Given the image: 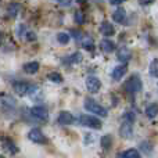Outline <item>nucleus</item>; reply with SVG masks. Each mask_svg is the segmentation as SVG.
<instances>
[{
  "label": "nucleus",
  "mask_w": 158,
  "mask_h": 158,
  "mask_svg": "<svg viewBox=\"0 0 158 158\" xmlns=\"http://www.w3.org/2000/svg\"><path fill=\"white\" fill-rule=\"evenodd\" d=\"M85 108H86L87 111H90L92 114L98 115V117H107V115H108V111H107L101 104H98L97 101L93 100V98H86V101H85Z\"/></svg>",
  "instance_id": "f257e3e1"
},
{
  "label": "nucleus",
  "mask_w": 158,
  "mask_h": 158,
  "mask_svg": "<svg viewBox=\"0 0 158 158\" xmlns=\"http://www.w3.org/2000/svg\"><path fill=\"white\" fill-rule=\"evenodd\" d=\"M142 87H143L142 78H140L137 74H133L128 81L125 82V90L129 92V93H132V94L139 93L140 90H142Z\"/></svg>",
  "instance_id": "f03ea898"
},
{
  "label": "nucleus",
  "mask_w": 158,
  "mask_h": 158,
  "mask_svg": "<svg viewBox=\"0 0 158 158\" xmlns=\"http://www.w3.org/2000/svg\"><path fill=\"white\" fill-rule=\"evenodd\" d=\"M79 122H81L83 126H87V128L101 129V121L97 119L94 115H81Z\"/></svg>",
  "instance_id": "7ed1b4c3"
},
{
  "label": "nucleus",
  "mask_w": 158,
  "mask_h": 158,
  "mask_svg": "<svg viewBox=\"0 0 158 158\" xmlns=\"http://www.w3.org/2000/svg\"><path fill=\"white\" fill-rule=\"evenodd\" d=\"M13 87L15 90V93L18 96H25V94H29L32 90H35V87L32 85H29L28 82H24V81H17L13 83Z\"/></svg>",
  "instance_id": "20e7f679"
},
{
  "label": "nucleus",
  "mask_w": 158,
  "mask_h": 158,
  "mask_svg": "<svg viewBox=\"0 0 158 158\" xmlns=\"http://www.w3.org/2000/svg\"><path fill=\"white\" fill-rule=\"evenodd\" d=\"M28 139L31 142L36 143V144H46L47 143V137L43 135V132L39 131V129H31L28 132Z\"/></svg>",
  "instance_id": "39448f33"
},
{
  "label": "nucleus",
  "mask_w": 158,
  "mask_h": 158,
  "mask_svg": "<svg viewBox=\"0 0 158 158\" xmlns=\"http://www.w3.org/2000/svg\"><path fill=\"white\" fill-rule=\"evenodd\" d=\"M101 87V82L100 79H98L97 77H87L86 79V89L89 93H92V94H94V93H97L98 90H100Z\"/></svg>",
  "instance_id": "423d86ee"
},
{
  "label": "nucleus",
  "mask_w": 158,
  "mask_h": 158,
  "mask_svg": "<svg viewBox=\"0 0 158 158\" xmlns=\"http://www.w3.org/2000/svg\"><path fill=\"white\" fill-rule=\"evenodd\" d=\"M31 115H32L33 118H36V119H39V121H47L49 119V111H47V108L40 107V106L32 107V108H31Z\"/></svg>",
  "instance_id": "0eeeda50"
},
{
  "label": "nucleus",
  "mask_w": 158,
  "mask_h": 158,
  "mask_svg": "<svg viewBox=\"0 0 158 158\" xmlns=\"http://www.w3.org/2000/svg\"><path fill=\"white\" fill-rule=\"evenodd\" d=\"M119 135L123 139H131V137L133 136V122L123 121V123L119 128Z\"/></svg>",
  "instance_id": "6e6552de"
},
{
  "label": "nucleus",
  "mask_w": 158,
  "mask_h": 158,
  "mask_svg": "<svg viewBox=\"0 0 158 158\" xmlns=\"http://www.w3.org/2000/svg\"><path fill=\"white\" fill-rule=\"evenodd\" d=\"M15 100L14 97L8 94H2L0 96V108L2 110H13L15 107Z\"/></svg>",
  "instance_id": "1a4fd4ad"
},
{
  "label": "nucleus",
  "mask_w": 158,
  "mask_h": 158,
  "mask_svg": "<svg viewBox=\"0 0 158 158\" xmlns=\"http://www.w3.org/2000/svg\"><path fill=\"white\" fill-rule=\"evenodd\" d=\"M2 144H3V148L6 151H8L10 154H17L18 153V147L14 144V142L10 139V137H2Z\"/></svg>",
  "instance_id": "9d476101"
},
{
  "label": "nucleus",
  "mask_w": 158,
  "mask_h": 158,
  "mask_svg": "<svg viewBox=\"0 0 158 158\" xmlns=\"http://www.w3.org/2000/svg\"><path fill=\"white\" fill-rule=\"evenodd\" d=\"M126 72H128V64L118 65V67H115V68L112 69L111 77H112V79H115V81H119V79L123 78V75H126Z\"/></svg>",
  "instance_id": "9b49d317"
},
{
  "label": "nucleus",
  "mask_w": 158,
  "mask_h": 158,
  "mask_svg": "<svg viewBox=\"0 0 158 158\" xmlns=\"http://www.w3.org/2000/svg\"><path fill=\"white\" fill-rule=\"evenodd\" d=\"M117 57H118V60H119L121 63H128V61L131 60V57H132V53L126 46H122V47L118 49Z\"/></svg>",
  "instance_id": "f8f14e48"
},
{
  "label": "nucleus",
  "mask_w": 158,
  "mask_h": 158,
  "mask_svg": "<svg viewBox=\"0 0 158 158\" xmlns=\"http://www.w3.org/2000/svg\"><path fill=\"white\" fill-rule=\"evenodd\" d=\"M58 123L60 125H71L74 123V115L68 111H63L58 114Z\"/></svg>",
  "instance_id": "ddd939ff"
},
{
  "label": "nucleus",
  "mask_w": 158,
  "mask_h": 158,
  "mask_svg": "<svg viewBox=\"0 0 158 158\" xmlns=\"http://www.w3.org/2000/svg\"><path fill=\"white\" fill-rule=\"evenodd\" d=\"M112 18H114V21L118 22V24H123L126 19L125 8H117V10L114 11V14H112Z\"/></svg>",
  "instance_id": "4468645a"
},
{
  "label": "nucleus",
  "mask_w": 158,
  "mask_h": 158,
  "mask_svg": "<svg viewBox=\"0 0 158 158\" xmlns=\"http://www.w3.org/2000/svg\"><path fill=\"white\" fill-rule=\"evenodd\" d=\"M100 32L103 33L104 36H112L115 33V29H114V27H112L110 22L104 21L103 24L100 25Z\"/></svg>",
  "instance_id": "2eb2a0df"
},
{
  "label": "nucleus",
  "mask_w": 158,
  "mask_h": 158,
  "mask_svg": "<svg viewBox=\"0 0 158 158\" xmlns=\"http://www.w3.org/2000/svg\"><path fill=\"white\" fill-rule=\"evenodd\" d=\"M100 47L101 50H103L104 53H112L115 50V44L112 40H110V39H103L100 43Z\"/></svg>",
  "instance_id": "dca6fc26"
},
{
  "label": "nucleus",
  "mask_w": 158,
  "mask_h": 158,
  "mask_svg": "<svg viewBox=\"0 0 158 158\" xmlns=\"http://www.w3.org/2000/svg\"><path fill=\"white\" fill-rule=\"evenodd\" d=\"M146 115H147V118H150V119H154L158 115V104L153 103V104H150V106H147V108H146Z\"/></svg>",
  "instance_id": "f3484780"
},
{
  "label": "nucleus",
  "mask_w": 158,
  "mask_h": 158,
  "mask_svg": "<svg viewBox=\"0 0 158 158\" xmlns=\"http://www.w3.org/2000/svg\"><path fill=\"white\" fill-rule=\"evenodd\" d=\"M24 71L28 72V74H36L39 71V63L36 61H32V63H28L24 65Z\"/></svg>",
  "instance_id": "a211bd4d"
},
{
  "label": "nucleus",
  "mask_w": 158,
  "mask_h": 158,
  "mask_svg": "<svg viewBox=\"0 0 158 158\" xmlns=\"http://www.w3.org/2000/svg\"><path fill=\"white\" fill-rule=\"evenodd\" d=\"M64 63H67V64H79L82 61V54L81 53H74V56H69V57H67V58H64Z\"/></svg>",
  "instance_id": "6ab92c4d"
},
{
  "label": "nucleus",
  "mask_w": 158,
  "mask_h": 158,
  "mask_svg": "<svg viewBox=\"0 0 158 158\" xmlns=\"http://www.w3.org/2000/svg\"><path fill=\"white\" fill-rule=\"evenodd\" d=\"M148 72H150L151 77L158 78V58H154L150 63V67H148Z\"/></svg>",
  "instance_id": "aec40b11"
},
{
  "label": "nucleus",
  "mask_w": 158,
  "mask_h": 158,
  "mask_svg": "<svg viewBox=\"0 0 158 158\" xmlns=\"http://www.w3.org/2000/svg\"><path fill=\"white\" fill-rule=\"evenodd\" d=\"M7 13L10 17H17V14L19 13V4L18 3H10L8 4V8H7Z\"/></svg>",
  "instance_id": "412c9836"
},
{
  "label": "nucleus",
  "mask_w": 158,
  "mask_h": 158,
  "mask_svg": "<svg viewBox=\"0 0 158 158\" xmlns=\"http://www.w3.org/2000/svg\"><path fill=\"white\" fill-rule=\"evenodd\" d=\"M121 157L122 158H140V154L136 148H129V150L123 151Z\"/></svg>",
  "instance_id": "4be33fe9"
},
{
  "label": "nucleus",
  "mask_w": 158,
  "mask_h": 158,
  "mask_svg": "<svg viewBox=\"0 0 158 158\" xmlns=\"http://www.w3.org/2000/svg\"><path fill=\"white\" fill-rule=\"evenodd\" d=\"M111 143H112V137L110 136V135H107V136H103V137H101V147H103V148L108 150V148L111 147Z\"/></svg>",
  "instance_id": "5701e85b"
},
{
  "label": "nucleus",
  "mask_w": 158,
  "mask_h": 158,
  "mask_svg": "<svg viewBox=\"0 0 158 158\" xmlns=\"http://www.w3.org/2000/svg\"><path fill=\"white\" fill-rule=\"evenodd\" d=\"M47 78H49V81L52 82H57V83H60V82H63V77H61L58 72H50L49 75H47Z\"/></svg>",
  "instance_id": "b1692460"
},
{
  "label": "nucleus",
  "mask_w": 158,
  "mask_h": 158,
  "mask_svg": "<svg viewBox=\"0 0 158 158\" xmlns=\"http://www.w3.org/2000/svg\"><path fill=\"white\" fill-rule=\"evenodd\" d=\"M57 40H58V43L60 44H67L69 42V36L67 35V33L61 32V33H58L57 35Z\"/></svg>",
  "instance_id": "393cba45"
},
{
  "label": "nucleus",
  "mask_w": 158,
  "mask_h": 158,
  "mask_svg": "<svg viewBox=\"0 0 158 158\" xmlns=\"http://www.w3.org/2000/svg\"><path fill=\"white\" fill-rule=\"evenodd\" d=\"M25 39H27L28 42H31V40H35L36 36H35V33H33L32 31H28V29H27V35H25Z\"/></svg>",
  "instance_id": "a878e982"
},
{
  "label": "nucleus",
  "mask_w": 158,
  "mask_h": 158,
  "mask_svg": "<svg viewBox=\"0 0 158 158\" xmlns=\"http://www.w3.org/2000/svg\"><path fill=\"white\" fill-rule=\"evenodd\" d=\"M75 18H77V22L78 24H83V15H82V13L81 11H77V13H75Z\"/></svg>",
  "instance_id": "bb28decb"
},
{
  "label": "nucleus",
  "mask_w": 158,
  "mask_h": 158,
  "mask_svg": "<svg viewBox=\"0 0 158 158\" xmlns=\"http://www.w3.org/2000/svg\"><path fill=\"white\" fill-rule=\"evenodd\" d=\"M147 144H148V143H142V146H140V147H142L143 150L146 151V154H148L151 151V148H153L151 146H147Z\"/></svg>",
  "instance_id": "cd10ccee"
},
{
  "label": "nucleus",
  "mask_w": 158,
  "mask_h": 158,
  "mask_svg": "<svg viewBox=\"0 0 158 158\" xmlns=\"http://www.w3.org/2000/svg\"><path fill=\"white\" fill-rule=\"evenodd\" d=\"M156 0H139V4H142V6H148V4H151V3H154Z\"/></svg>",
  "instance_id": "c85d7f7f"
},
{
  "label": "nucleus",
  "mask_w": 158,
  "mask_h": 158,
  "mask_svg": "<svg viewBox=\"0 0 158 158\" xmlns=\"http://www.w3.org/2000/svg\"><path fill=\"white\" fill-rule=\"evenodd\" d=\"M58 3H60L61 6H69L72 3V0H57Z\"/></svg>",
  "instance_id": "c756f323"
},
{
  "label": "nucleus",
  "mask_w": 158,
  "mask_h": 158,
  "mask_svg": "<svg viewBox=\"0 0 158 158\" xmlns=\"http://www.w3.org/2000/svg\"><path fill=\"white\" fill-rule=\"evenodd\" d=\"M111 4H114V6H117V4H121V3L123 2V0H108Z\"/></svg>",
  "instance_id": "7c9ffc66"
},
{
  "label": "nucleus",
  "mask_w": 158,
  "mask_h": 158,
  "mask_svg": "<svg viewBox=\"0 0 158 158\" xmlns=\"http://www.w3.org/2000/svg\"><path fill=\"white\" fill-rule=\"evenodd\" d=\"M78 2H79V3H82V2H83V0H78Z\"/></svg>",
  "instance_id": "2f4dec72"
},
{
  "label": "nucleus",
  "mask_w": 158,
  "mask_h": 158,
  "mask_svg": "<svg viewBox=\"0 0 158 158\" xmlns=\"http://www.w3.org/2000/svg\"><path fill=\"white\" fill-rule=\"evenodd\" d=\"M0 158H6V157H3V156H0Z\"/></svg>",
  "instance_id": "473e14b6"
},
{
  "label": "nucleus",
  "mask_w": 158,
  "mask_h": 158,
  "mask_svg": "<svg viewBox=\"0 0 158 158\" xmlns=\"http://www.w3.org/2000/svg\"><path fill=\"white\" fill-rule=\"evenodd\" d=\"M0 38H2V33H0Z\"/></svg>",
  "instance_id": "72a5a7b5"
}]
</instances>
